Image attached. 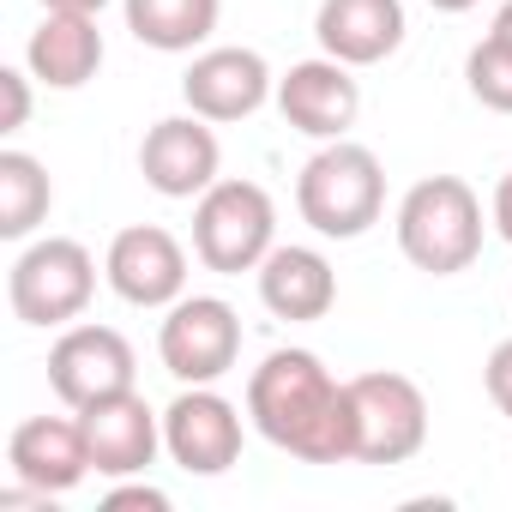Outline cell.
I'll use <instances>...</instances> for the list:
<instances>
[{
  "label": "cell",
  "instance_id": "1",
  "mask_svg": "<svg viewBox=\"0 0 512 512\" xmlns=\"http://www.w3.org/2000/svg\"><path fill=\"white\" fill-rule=\"evenodd\" d=\"M247 422L302 464H350L356 458L350 380H338L314 350H272L253 368Z\"/></svg>",
  "mask_w": 512,
  "mask_h": 512
},
{
  "label": "cell",
  "instance_id": "2",
  "mask_svg": "<svg viewBox=\"0 0 512 512\" xmlns=\"http://www.w3.org/2000/svg\"><path fill=\"white\" fill-rule=\"evenodd\" d=\"M296 211L326 241H356L386 211V169L356 139H326L296 175Z\"/></svg>",
  "mask_w": 512,
  "mask_h": 512
},
{
  "label": "cell",
  "instance_id": "3",
  "mask_svg": "<svg viewBox=\"0 0 512 512\" xmlns=\"http://www.w3.org/2000/svg\"><path fill=\"white\" fill-rule=\"evenodd\" d=\"M398 253L428 278H458L482 253V199L458 175H428L398 199Z\"/></svg>",
  "mask_w": 512,
  "mask_h": 512
},
{
  "label": "cell",
  "instance_id": "4",
  "mask_svg": "<svg viewBox=\"0 0 512 512\" xmlns=\"http://www.w3.org/2000/svg\"><path fill=\"white\" fill-rule=\"evenodd\" d=\"M278 247V205L260 181H211L193 205V253L205 272L241 278L260 272V260Z\"/></svg>",
  "mask_w": 512,
  "mask_h": 512
},
{
  "label": "cell",
  "instance_id": "5",
  "mask_svg": "<svg viewBox=\"0 0 512 512\" xmlns=\"http://www.w3.org/2000/svg\"><path fill=\"white\" fill-rule=\"evenodd\" d=\"M97 296V260L73 235H43L31 241L13 272H7V302L19 326H73Z\"/></svg>",
  "mask_w": 512,
  "mask_h": 512
},
{
  "label": "cell",
  "instance_id": "6",
  "mask_svg": "<svg viewBox=\"0 0 512 512\" xmlns=\"http://www.w3.org/2000/svg\"><path fill=\"white\" fill-rule=\"evenodd\" d=\"M356 416V464H410L428 446V398L410 374L374 368L350 380Z\"/></svg>",
  "mask_w": 512,
  "mask_h": 512
},
{
  "label": "cell",
  "instance_id": "7",
  "mask_svg": "<svg viewBox=\"0 0 512 512\" xmlns=\"http://www.w3.org/2000/svg\"><path fill=\"white\" fill-rule=\"evenodd\" d=\"M157 356L181 386H217L241 356V314L223 296H181L157 326Z\"/></svg>",
  "mask_w": 512,
  "mask_h": 512
},
{
  "label": "cell",
  "instance_id": "8",
  "mask_svg": "<svg viewBox=\"0 0 512 512\" xmlns=\"http://www.w3.org/2000/svg\"><path fill=\"white\" fill-rule=\"evenodd\" d=\"M103 278L127 308H175L187 296V247L163 223H127L103 253Z\"/></svg>",
  "mask_w": 512,
  "mask_h": 512
},
{
  "label": "cell",
  "instance_id": "9",
  "mask_svg": "<svg viewBox=\"0 0 512 512\" xmlns=\"http://www.w3.org/2000/svg\"><path fill=\"white\" fill-rule=\"evenodd\" d=\"M133 344L115 332V326H67L49 350V386L67 410H85L97 398H115V392H133Z\"/></svg>",
  "mask_w": 512,
  "mask_h": 512
},
{
  "label": "cell",
  "instance_id": "10",
  "mask_svg": "<svg viewBox=\"0 0 512 512\" xmlns=\"http://www.w3.org/2000/svg\"><path fill=\"white\" fill-rule=\"evenodd\" d=\"M163 452L187 476H223L241 458V410L211 386H181L163 410Z\"/></svg>",
  "mask_w": 512,
  "mask_h": 512
},
{
  "label": "cell",
  "instance_id": "11",
  "mask_svg": "<svg viewBox=\"0 0 512 512\" xmlns=\"http://www.w3.org/2000/svg\"><path fill=\"white\" fill-rule=\"evenodd\" d=\"M217 169H223V145H217L211 121L193 115V109L157 121L145 133V145H139V175L163 199H199L211 181H223Z\"/></svg>",
  "mask_w": 512,
  "mask_h": 512
},
{
  "label": "cell",
  "instance_id": "12",
  "mask_svg": "<svg viewBox=\"0 0 512 512\" xmlns=\"http://www.w3.org/2000/svg\"><path fill=\"white\" fill-rule=\"evenodd\" d=\"M181 97L193 115L223 127V121H247L266 97H278V79H272L260 49H205L181 73Z\"/></svg>",
  "mask_w": 512,
  "mask_h": 512
},
{
  "label": "cell",
  "instance_id": "13",
  "mask_svg": "<svg viewBox=\"0 0 512 512\" xmlns=\"http://www.w3.org/2000/svg\"><path fill=\"white\" fill-rule=\"evenodd\" d=\"M356 67L320 55V61H296L284 79H278V109L296 133L308 139H344L362 115V85L350 79Z\"/></svg>",
  "mask_w": 512,
  "mask_h": 512
},
{
  "label": "cell",
  "instance_id": "14",
  "mask_svg": "<svg viewBox=\"0 0 512 512\" xmlns=\"http://www.w3.org/2000/svg\"><path fill=\"white\" fill-rule=\"evenodd\" d=\"M85 440H91V470L97 476H145L157 446H163V416L139 392H115L79 410Z\"/></svg>",
  "mask_w": 512,
  "mask_h": 512
},
{
  "label": "cell",
  "instance_id": "15",
  "mask_svg": "<svg viewBox=\"0 0 512 512\" xmlns=\"http://www.w3.org/2000/svg\"><path fill=\"white\" fill-rule=\"evenodd\" d=\"M7 470L13 482H31L43 494H67L91 476V440H85V422L79 410L73 416H31L13 428L7 440Z\"/></svg>",
  "mask_w": 512,
  "mask_h": 512
},
{
  "label": "cell",
  "instance_id": "16",
  "mask_svg": "<svg viewBox=\"0 0 512 512\" xmlns=\"http://www.w3.org/2000/svg\"><path fill=\"white\" fill-rule=\"evenodd\" d=\"M314 37L344 67H380L404 43V0H320Z\"/></svg>",
  "mask_w": 512,
  "mask_h": 512
},
{
  "label": "cell",
  "instance_id": "17",
  "mask_svg": "<svg viewBox=\"0 0 512 512\" xmlns=\"http://www.w3.org/2000/svg\"><path fill=\"white\" fill-rule=\"evenodd\" d=\"M260 302L290 320V326H308V320H326L332 302H338V272L320 247H272L260 260Z\"/></svg>",
  "mask_w": 512,
  "mask_h": 512
},
{
  "label": "cell",
  "instance_id": "18",
  "mask_svg": "<svg viewBox=\"0 0 512 512\" xmlns=\"http://www.w3.org/2000/svg\"><path fill=\"white\" fill-rule=\"evenodd\" d=\"M25 67L31 79H43L49 91H79L97 79L103 67V31H97V13H43V25L31 31L25 43Z\"/></svg>",
  "mask_w": 512,
  "mask_h": 512
},
{
  "label": "cell",
  "instance_id": "19",
  "mask_svg": "<svg viewBox=\"0 0 512 512\" xmlns=\"http://www.w3.org/2000/svg\"><path fill=\"white\" fill-rule=\"evenodd\" d=\"M223 0H127V31L157 55H187L217 31Z\"/></svg>",
  "mask_w": 512,
  "mask_h": 512
},
{
  "label": "cell",
  "instance_id": "20",
  "mask_svg": "<svg viewBox=\"0 0 512 512\" xmlns=\"http://www.w3.org/2000/svg\"><path fill=\"white\" fill-rule=\"evenodd\" d=\"M55 205V181L31 151H0V235L25 241Z\"/></svg>",
  "mask_w": 512,
  "mask_h": 512
},
{
  "label": "cell",
  "instance_id": "21",
  "mask_svg": "<svg viewBox=\"0 0 512 512\" xmlns=\"http://www.w3.org/2000/svg\"><path fill=\"white\" fill-rule=\"evenodd\" d=\"M464 85H470V97H476L482 109L512 115V49L494 43V37H482V43L464 55Z\"/></svg>",
  "mask_w": 512,
  "mask_h": 512
},
{
  "label": "cell",
  "instance_id": "22",
  "mask_svg": "<svg viewBox=\"0 0 512 512\" xmlns=\"http://www.w3.org/2000/svg\"><path fill=\"white\" fill-rule=\"evenodd\" d=\"M482 386H488V404L512 422V338H500L488 350V368H482Z\"/></svg>",
  "mask_w": 512,
  "mask_h": 512
},
{
  "label": "cell",
  "instance_id": "23",
  "mask_svg": "<svg viewBox=\"0 0 512 512\" xmlns=\"http://www.w3.org/2000/svg\"><path fill=\"white\" fill-rule=\"evenodd\" d=\"M0 91H7V115H0V133H19L31 121V73L0 67Z\"/></svg>",
  "mask_w": 512,
  "mask_h": 512
},
{
  "label": "cell",
  "instance_id": "24",
  "mask_svg": "<svg viewBox=\"0 0 512 512\" xmlns=\"http://www.w3.org/2000/svg\"><path fill=\"white\" fill-rule=\"evenodd\" d=\"M103 506H109V512H121V506L169 512V494H163V488H151V482H127V488H109V494H103Z\"/></svg>",
  "mask_w": 512,
  "mask_h": 512
},
{
  "label": "cell",
  "instance_id": "25",
  "mask_svg": "<svg viewBox=\"0 0 512 512\" xmlns=\"http://www.w3.org/2000/svg\"><path fill=\"white\" fill-rule=\"evenodd\" d=\"M488 217H494L500 241H512V169L500 175V187H494V205H488Z\"/></svg>",
  "mask_w": 512,
  "mask_h": 512
},
{
  "label": "cell",
  "instance_id": "26",
  "mask_svg": "<svg viewBox=\"0 0 512 512\" xmlns=\"http://www.w3.org/2000/svg\"><path fill=\"white\" fill-rule=\"evenodd\" d=\"M488 37L512 49V0H500V13H494V25H488Z\"/></svg>",
  "mask_w": 512,
  "mask_h": 512
},
{
  "label": "cell",
  "instance_id": "27",
  "mask_svg": "<svg viewBox=\"0 0 512 512\" xmlns=\"http://www.w3.org/2000/svg\"><path fill=\"white\" fill-rule=\"evenodd\" d=\"M43 7H55V13H103L109 0H43Z\"/></svg>",
  "mask_w": 512,
  "mask_h": 512
},
{
  "label": "cell",
  "instance_id": "28",
  "mask_svg": "<svg viewBox=\"0 0 512 512\" xmlns=\"http://www.w3.org/2000/svg\"><path fill=\"white\" fill-rule=\"evenodd\" d=\"M428 7H434V13H470L476 0H428Z\"/></svg>",
  "mask_w": 512,
  "mask_h": 512
}]
</instances>
